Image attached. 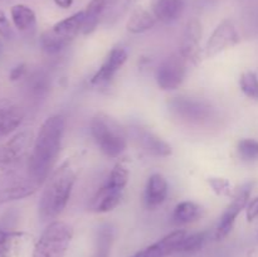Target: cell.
<instances>
[{
	"instance_id": "12",
	"label": "cell",
	"mask_w": 258,
	"mask_h": 257,
	"mask_svg": "<svg viewBox=\"0 0 258 257\" xmlns=\"http://www.w3.org/2000/svg\"><path fill=\"white\" fill-rule=\"evenodd\" d=\"M202 39V23L193 18L185 25L180 44V55L185 62L197 66L202 60V50L199 42Z\"/></svg>"
},
{
	"instance_id": "23",
	"label": "cell",
	"mask_w": 258,
	"mask_h": 257,
	"mask_svg": "<svg viewBox=\"0 0 258 257\" xmlns=\"http://www.w3.org/2000/svg\"><path fill=\"white\" fill-rule=\"evenodd\" d=\"M25 86H27L28 93L32 97L39 98L47 95V92L49 91L50 80L43 71H37L28 77Z\"/></svg>"
},
{
	"instance_id": "21",
	"label": "cell",
	"mask_w": 258,
	"mask_h": 257,
	"mask_svg": "<svg viewBox=\"0 0 258 257\" xmlns=\"http://www.w3.org/2000/svg\"><path fill=\"white\" fill-rule=\"evenodd\" d=\"M10 15L15 28L20 32H28L35 27V13L24 4H15L10 9Z\"/></svg>"
},
{
	"instance_id": "10",
	"label": "cell",
	"mask_w": 258,
	"mask_h": 257,
	"mask_svg": "<svg viewBox=\"0 0 258 257\" xmlns=\"http://www.w3.org/2000/svg\"><path fill=\"white\" fill-rule=\"evenodd\" d=\"M32 139V133L24 130L15 134L7 143L0 145V169L12 168L19 163L30 148Z\"/></svg>"
},
{
	"instance_id": "34",
	"label": "cell",
	"mask_w": 258,
	"mask_h": 257,
	"mask_svg": "<svg viewBox=\"0 0 258 257\" xmlns=\"http://www.w3.org/2000/svg\"><path fill=\"white\" fill-rule=\"evenodd\" d=\"M2 53H3V43L2 40H0V55H2Z\"/></svg>"
},
{
	"instance_id": "28",
	"label": "cell",
	"mask_w": 258,
	"mask_h": 257,
	"mask_svg": "<svg viewBox=\"0 0 258 257\" xmlns=\"http://www.w3.org/2000/svg\"><path fill=\"white\" fill-rule=\"evenodd\" d=\"M239 156L246 161H253L258 159V141L254 139H242L237 145Z\"/></svg>"
},
{
	"instance_id": "31",
	"label": "cell",
	"mask_w": 258,
	"mask_h": 257,
	"mask_svg": "<svg viewBox=\"0 0 258 257\" xmlns=\"http://www.w3.org/2000/svg\"><path fill=\"white\" fill-rule=\"evenodd\" d=\"M246 217L248 222H253L258 217V197L252 199L246 207Z\"/></svg>"
},
{
	"instance_id": "2",
	"label": "cell",
	"mask_w": 258,
	"mask_h": 257,
	"mask_svg": "<svg viewBox=\"0 0 258 257\" xmlns=\"http://www.w3.org/2000/svg\"><path fill=\"white\" fill-rule=\"evenodd\" d=\"M75 181L76 173L71 168L70 163L62 164L53 171L49 179H47L38 207L42 221L55 219L64 211L71 198Z\"/></svg>"
},
{
	"instance_id": "24",
	"label": "cell",
	"mask_w": 258,
	"mask_h": 257,
	"mask_svg": "<svg viewBox=\"0 0 258 257\" xmlns=\"http://www.w3.org/2000/svg\"><path fill=\"white\" fill-rule=\"evenodd\" d=\"M23 233L0 229V257H12Z\"/></svg>"
},
{
	"instance_id": "3",
	"label": "cell",
	"mask_w": 258,
	"mask_h": 257,
	"mask_svg": "<svg viewBox=\"0 0 258 257\" xmlns=\"http://www.w3.org/2000/svg\"><path fill=\"white\" fill-rule=\"evenodd\" d=\"M91 135L98 148L110 158H118L127 146V135L118 121L100 112L95 115L90 123Z\"/></svg>"
},
{
	"instance_id": "4",
	"label": "cell",
	"mask_w": 258,
	"mask_h": 257,
	"mask_svg": "<svg viewBox=\"0 0 258 257\" xmlns=\"http://www.w3.org/2000/svg\"><path fill=\"white\" fill-rule=\"evenodd\" d=\"M85 10L75 13L71 17L55 23L50 29L45 30L40 35V47L48 54H57L64 49L76 38V35L82 32Z\"/></svg>"
},
{
	"instance_id": "5",
	"label": "cell",
	"mask_w": 258,
	"mask_h": 257,
	"mask_svg": "<svg viewBox=\"0 0 258 257\" xmlns=\"http://www.w3.org/2000/svg\"><path fill=\"white\" fill-rule=\"evenodd\" d=\"M73 237V228L63 221L45 227L33 249V257H64Z\"/></svg>"
},
{
	"instance_id": "1",
	"label": "cell",
	"mask_w": 258,
	"mask_h": 257,
	"mask_svg": "<svg viewBox=\"0 0 258 257\" xmlns=\"http://www.w3.org/2000/svg\"><path fill=\"white\" fill-rule=\"evenodd\" d=\"M64 127L63 116L53 115L42 123L37 138L34 139L32 153L28 159L27 171L30 178L39 185L47 181L48 175L57 160Z\"/></svg>"
},
{
	"instance_id": "32",
	"label": "cell",
	"mask_w": 258,
	"mask_h": 257,
	"mask_svg": "<svg viewBox=\"0 0 258 257\" xmlns=\"http://www.w3.org/2000/svg\"><path fill=\"white\" fill-rule=\"evenodd\" d=\"M25 73H27V66H25L24 63H20V65L15 66V67L10 71V81H13V82H14V81H19L20 78L24 77Z\"/></svg>"
},
{
	"instance_id": "8",
	"label": "cell",
	"mask_w": 258,
	"mask_h": 257,
	"mask_svg": "<svg viewBox=\"0 0 258 257\" xmlns=\"http://www.w3.org/2000/svg\"><path fill=\"white\" fill-rule=\"evenodd\" d=\"M185 77V59L180 54H173L160 63L155 73L156 83L164 91L180 87Z\"/></svg>"
},
{
	"instance_id": "30",
	"label": "cell",
	"mask_w": 258,
	"mask_h": 257,
	"mask_svg": "<svg viewBox=\"0 0 258 257\" xmlns=\"http://www.w3.org/2000/svg\"><path fill=\"white\" fill-rule=\"evenodd\" d=\"M0 37L4 38V39H12L14 37L12 25H10L7 15L2 9H0Z\"/></svg>"
},
{
	"instance_id": "9",
	"label": "cell",
	"mask_w": 258,
	"mask_h": 257,
	"mask_svg": "<svg viewBox=\"0 0 258 257\" xmlns=\"http://www.w3.org/2000/svg\"><path fill=\"white\" fill-rule=\"evenodd\" d=\"M252 191V184H246V185L242 186L241 189H238V191L236 193L234 198L232 199L231 204L226 208V211L223 212L221 217V221H219L218 226L216 228V239L217 241H221V239L226 238L231 231L233 229L234 223H236L237 217L239 216L242 211L247 207L248 204L249 196H251Z\"/></svg>"
},
{
	"instance_id": "15",
	"label": "cell",
	"mask_w": 258,
	"mask_h": 257,
	"mask_svg": "<svg viewBox=\"0 0 258 257\" xmlns=\"http://www.w3.org/2000/svg\"><path fill=\"white\" fill-rule=\"evenodd\" d=\"M24 120V112L9 100H0V139L14 133Z\"/></svg>"
},
{
	"instance_id": "22",
	"label": "cell",
	"mask_w": 258,
	"mask_h": 257,
	"mask_svg": "<svg viewBox=\"0 0 258 257\" xmlns=\"http://www.w3.org/2000/svg\"><path fill=\"white\" fill-rule=\"evenodd\" d=\"M201 214V208L190 201L179 203L173 212V222L178 226L191 223L196 221Z\"/></svg>"
},
{
	"instance_id": "14",
	"label": "cell",
	"mask_w": 258,
	"mask_h": 257,
	"mask_svg": "<svg viewBox=\"0 0 258 257\" xmlns=\"http://www.w3.org/2000/svg\"><path fill=\"white\" fill-rule=\"evenodd\" d=\"M126 60H127V53H126L123 48H112L111 52L107 54V57H106L105 62L100 67V70L92 77L91 83L92 85H105V83H108L115 77L116 73L122 68Z\"/></svg>"
},
{
	"instance_id": "26",
	"label": "cell",
	"mask_w": 258,
	"mask_h": 257,
	"mask_svg": "<svg viewBox=\"0 0 258 257\" xmlns=\"http://www.w3.org/2000/svg\"><path fill=\"white\" fill-rule=\"evenodd\" d=\"M206 241L207 234L204 232H198V233H193L190 236L186 234L185 238L179 246L178 252H180V253H196L203 248Z\"/></svg>"
},
{
	"instance_id": "29",
	"label": "cell",
	"mask_w": 258,
	"mask_h": 257,
	"mask_svg": "<svg viewBox=\"0 0 258 257\" xmlns=\"http://www.w3.org/2000/svg\"><path fill=\"white\" fill-rule=\"evenodd\" d=\"M208 183L211 185V188L213 189L214 193L217 196H221V197H228L231 196V183H229L227 179L223 178H209L208 179Z\"/></svg>"
},
{
	"instance_id": "25",
	"label": "cell",
	"mask_w": 258,
	"mask_h": 257,
	"mask_svg": "<svg viewBox=\"0 0 258 257\" xmlns=\"http://www.w3.org/2000/svg\"><path fill=\"white\" fill-rule=\"evenodd\" d=\"M113 241V229L111 226H103L98 231L95 257H108Z\"/></svg>"
},
{
	"instance_id": "19",
	"label": "cell",
	"mask_w": 258,
	"mask_h": 257,
	"mask_svg": "<svg viewBox=\"0 0 258 257\" xmlns=\"http://www.w3.org/2000/svg\"><path fill=\"white\" fill-rule=\"evenodd\" d=\"M155 23L156 18L153 13L146 10L145 8L138 7L131 13L130 18L126 23V29L133 34H140V33L151 29L155 25Z\"/></svg>"
},
{
	"instance_id": "20",
	"label": "cell",
	"mask_w": 258,
	"mask_h": 257,
	"mask_svg": "<svg viewBox=\"0 0 258 257\" xmlns=\"http://www.w3.org/2000/svg\"><path fill=\"white\" fill-rule=\"evenodd\" d=\"M112 0H91L87 8L85 9V20H83L82 33L83 34H91L100 23V18L106 8L110 5Z\"/></svg>"
},
{
	"instance_id": "13",
	"label": "cell",
	"mask_w": 258,
	"mask_h": 257,
	"mask_svg": "<svg viewBox=\"0 0 258 257\" xmlns=\"http://www.w3.org/2000/svg\"><path fill=\"white\" fill-rule=\"evenodd\" d=\"M185 236L186 232L183 231V229L174 231L169 233L168 236L164 237V238H161L160 241L140 249L131 257H168L178 252L179 246L183 242V239L185 238Z\"/></svg>"
},
{
	"instance_id": "27",
	"label": "cell",
	"mask_w": 258,
	"mask_h": 257,
	"mask_svg": "<svg viewBox=\"0 0 258 257\" xmlns=\"http://www.w3.org/2000/svg\"><path fill=\"white\" fill-rule=\"evenodd\" d=\"M239 87L247 97L258 101V77L256 73L251 71L242 73L239 78Z\"/></svg>"
},
{
	"instance_id": "16",
	"label": "cell",
	"mask_w": 258,
	"mask_h": 257,
	"mask_svg": "<svg viewBox=\"0 0 258 257\" xmlns=\"http://www.w3.org/2000/svg\"><path fill=\"white\" fill-rule=\"evenodd\" d=\"M136 140L146 153L159 158L171 155L173 150L166 141L146 128H136Z\"/></svg>"
},
{
	"instance_id": "18",
	"label": "cell",
	"mask_w": 258,
	"mask_h": 257,
	"mask_svg": "<svg viewBox=\"0 0 258 257\" xmlns=\"http://www.w3.org/2000/svg\"><path fill=\"white\" fill-rule=\"evenodd\" d=\"M184 0H151V10L156 20L171 23L180 15Z\"/></svg>"
},
{
	"instance_id": "17",
	"label": "cell",
	"mask_w": 258,
	"mask_h": 257,
	"mask_svg": "<svg viewBox=\"0 0 258 257\" xmlns=\"http://www.w3.org/2000/svg\"><path fill=\"white\" fill-rule=\"evenodd\" d=\"M168 197V181L161 174L149 176L145 188V203L150 209L161 206Z\"/></svg>"
},
{
	"instance_id": "11",
	"label": "cell",
	"mask_w": 258,
	"mask_h": 257,
	"mask_svg": "<svg viewBox=\"0 0 258 257\" xmlns=\"http://www.w3.org/2000/svg\"><path fill=\"white\" fill-rule=\"evenodd\" d=\"M239 40L238 32L234 27L233 22L229 19H224L219 23L214 32L212 33L211 38L206 44V55L208 58L219 54L223 50L233 47Z\"/></svg>"
},
{
	"instance_id": "7",
	"label": "cell",
	"mask_w": 258,
	"mask_h": 257,
	"mask_svg": "<svg viewBox=\"0 0 258 257\" xmlns=\"http://www.w3.org/2000/svg\"><path fill=\"white\" fill-rule=\"evenodd\" d=\"M169 110L175 117L189 123H203L213 116V107L207 101L188 96L171 98Z\"/></svg>"
},
{
	"instance_id": "6",
	"label": "cell",
	"mask_w": 258,
	"mask_h": 257,
	"mask_svg": "<svg viewBox=\"0 0 258 257\" xmlns=\"http://www.w3.org/2000/svg\"><path fill=\"white\" fill-rule=\"evenodd\" d=\"M128 181V170L122 164H116L111 170L107 183L101 186L91 201L90 209L96 213H107L120 204Z\"/></svg>"
},
{
	"instance_id": "33",
	"label": "cell",
	"mask_w": 258,
	"mask_h": 257,
	"mask_svg": "<svg viewBox=\"0 0 258 257\" xmlns=\"http://www.w3.org/2000/svg\"><path fill=\"white\" fill-rule=\"evenodd\" d=\"M55 5H58L59 8H63V9H68V8L72 7L73 0H54Z\"/></svg>"
}]
</instances>
